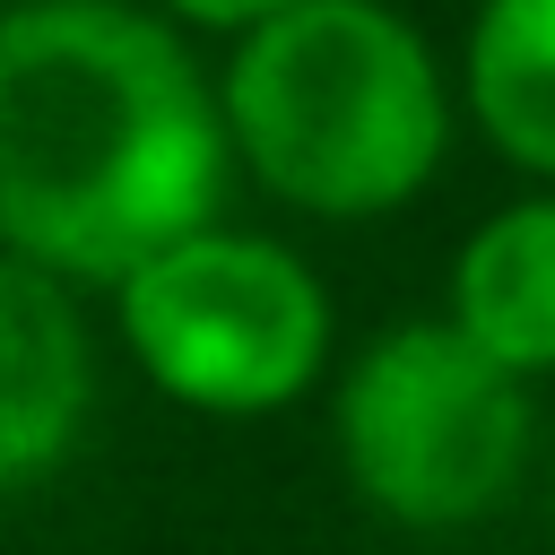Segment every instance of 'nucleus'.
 <instances>
[{"mask_svg": "<svg viewBox=\"0 0 555 555\" xmlns=\"http://www.w3.org/2000/svg\"><path fill=\"white\" fill-rule=\"evenodd\" d=\"M113 330L130 364L199 416H269L304 399L330 364V295L278 243L243 225H199L113 286Z\"/></svg>", "mask_w": 555, "mask_h": 555, "instance_id": "nucleus-4", "label": "nucleus"}, {"mask_svg": "<svg viewBox=\"0 0 555 555\" xmlns=\"http://www.w3.org/2000/svg\"><path fill=\"white\" fill-rule=\"evenodd\" d=\"M225 182V104L173 17L147 0L0 9V251L69 286H121L217 225Z\"/></svg>", "mask_w": 555, "mask_h": 555, "instance_id": "nucleus-1", "label": "nucleus"}, {"mask_svg": "<svg viewBox=\"0 0 555 555\" xmlns=\"http://www.w3.org/2000/svg\"><path fill=\"white\" fill-rule=\"evenodd\" d=\"M442 321L520 382L555 373V191H529L468 225Z\"/></svg>", "mask_w": 555, "mask_h": 555, "instance_id": "nucleus-6", "label": "nucleus"}, {"mask_svg": "<svg viewBox=\"0 0 555 555\" xmlns=\"http://www.w3.org/2000/svg\"><path fill=\"white\" fill-rule=\"evenodd\" d=\"M460 104L503 165L555 191V0H477L460 52Z\"/></svg>", "mask_w": 555, "mask_h": 555, "instance_id": "nucleus-7", "label": "nucleus"}, {"mask_svg": "<svg viewBox=\"0 0 555 555\" xmlns=\"http://www.w3.org/2000/svg\"><path fill=\"white\" fill-rule=\"evenodd\" d=\"M234 165L304 217H390L451 147V78L390 0H295L217 69Z\"/></svg>", "mask_w": 555, "mask_h": 555, "instance_id": "nucleus-2", "label": "nucleus"}, {"mask_svg": "<svg viewBox=\"0 0 555 555\" xmlns=\"http://www.w3.org/2000/svg\"><path fill=\"white\" fill-rule=\"evenodd\" d=\"M330 416L347 486L399 529H468L503 512L529 468V382L442 312L364 338Z\"/></svg>", "mask_w": 555, "mask_h": 555, "instance_id": "nucleus-3", "label": "nucleus"}, {"mask_svg": "<svg viewBox=\"0 0 555 555\" xmlns=\"http://www.w3.org/2000/svg\"><path fill=\"white\" fill-rule=\"evenodd\" d=\"M156 17H173V26H199V35H251V26H269L278 9H295V0H147Z\"/></svg>", "mask_w": 555, "mask_h": 555, "instance_id": "nucleus-8", "label": "nucleus"}, {"mask_svg": "<svg viewBox=\"0 0 555 555\" xmlns=\"http://www.w3.org/2000/svg\"><path fill=\"white\" fill-rule=\"evenodd\" d=\"M95 399V338L69 278L0 251V494L69 460Z\"/></svg>", "mask_w": 555, "mask_h": 555, "instance_id": "nucleus-5", "label": "nucleus"}]
</instances>
